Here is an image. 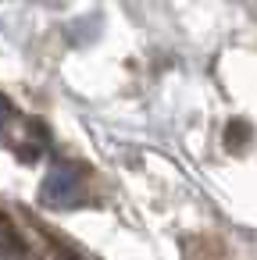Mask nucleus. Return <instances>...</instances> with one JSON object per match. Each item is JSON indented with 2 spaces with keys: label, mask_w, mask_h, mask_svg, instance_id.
I'll return each instance as SVG.
<instances>
[{
  "label": "nucleus",
  "mask_w": 257,
  "mask_h": 260,
  "mask_svg": "<svg viewBox=\"0 0 257 260\" xmlns=\"http://www.w3.org/2000/svg\"><path fill=\"white\" fill-rule=\"evenodd\" d=\"M8 121H11V104L0 96V132H4V125H8Z\"/></svg>",
  "instance_id": "7ed1b4c3"
},
{
  "label": "nucleus",
  "mask_w": 257,
  "mask_h": 260,
  "mask_svg": "<svg viewBox=\"0 0 257 260\" xmlns=\"http://www.w3.org/2000/svg\"><path fill=\"white\" fill-rule=\"evenodd\" d=\"M40 200H43V207H72V203H79L82 200L79 171L68 168V164H54L47 171L43 185H40Z\"/></svg>",
  "instance_id": "f257e3e1"
},
{
  "label": "nucleus",
  "mask_w": 257,
  "mask_h": 260,
  "mask_svg": "<svg viewBox=\"0 0 257 260\" xmlns=\"http://www.w3.org/2000/svg\"><path fill=\"white\" fill-rule=\"evenodd\" d=\"M15 253H18V246H15L8 224H0V260H15Z\"/></svg>",
  "instance_id": "f03ea898"
}]
</instances>
